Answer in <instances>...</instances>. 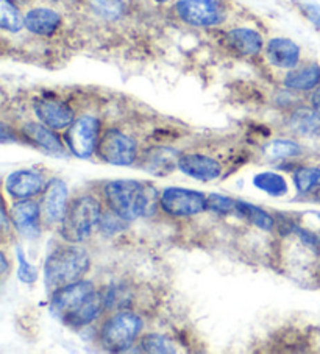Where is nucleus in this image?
Listing matches in <instances>:
<instances>
[{"label": "nucleus", "mask_w": 320, "mask_h": 354, "mask_svg": "<svg viewBox=\"0 0 320 354\" xmlns=\"http://www.w3.org/2000/svg\"><path fill=\"white\" fill-rule=\"evenodd\" d=\"M102 298L89 281H77L52 294L51 310L71 326H86L100 315Z\"/></svg>", "instance_id": "nucleus-1"}, {"label": "nucleus", "mask_w": 320, "mask_h": 354, "mask_svg": "<svg viewBox=\"0 0 320 354\" xmlns=\"http://www.w3.org/2000/svg\"><path fill=\"white\" fill-rule=\"evenodd\" d=\"M105 198L113 212L124 221L132 222L141 217H150L155 212L158 192L147 183L116 180L105 186Z\"/></svg>", "instance_id": "nucleus-2"}, {"label": "nucleus", "mask_w": 320, "mask_h": 354, "mask_svg": "<svg viewBox=\"0 0 320 354\" xmlns=\"http://www.w3.org/2000/svg\"><path fill=\"white\" fill-rule=\"evenodd\" d=\"M91 259L86 250L72 245L58 247L48 254L44 264V283L48 294L82 279L89 270Z\"/></svg>", "instance_id": "nucleus-3"}, {"label": "nucleus", "mask_w": 320, "mask_h": 354, "mask_svg": "<svg viewBox=\"0 0 320 354\" xmlns=\"http://www.w3.org/2000/svg\"><path fill=\"white\" fill-rule=\"evenodd\" d=\"M102 209L91 195H82L72 200L61 221V236L69 243L85 242L100 225Z\"/></svg>", "instance_id": "nucleus-4"}, {"label": "nucleus", "mask_w": 320, "mask_h": 354, "mask_svg": "<svg viewBox=\"0 0 320 354\" xmlns=\"http://www.w3.org/2000/svg\"><path fill=\"white\" fill-rule=\"evenodd\" d=\"M143 329V320L133 313H119L105 323L100 331V342L105 350L122 353L130 348Z\"/></svg>", "instance_id": "nucleus-5"}, {"label": "nucleus", "mask_w": 320, "mask_h": 354, "mask_svg": "<svg viewBox=\"0 0 320 354\" xmlns=\"http://www.w3.org/2000/svg\"><path fill=\"white\" fill-rule=\"evenodd\" d=\"M177 13L193 27H216L226 17L224 0H178Z\"/></svg>", "instance_id": "nucleus-6"}, {"label": "nucleus", "mask_w": 320, "mask_h": 354, "mask_svg": "<svg viewBox=\"0 0 320 354\" xmlns=\"http://www.w3.org/2000/svg\"><path fill=\"white\" fill-rule=\"evenodd\" d=\"M163 209L174 217H190L208 209V197L203 192L184 187H168L159 197Z\"/></svg>", "instance_id": "nucleus-7"}, {"label": "nucleus", "mask_w": 320, "mask_h": 354, "mask_svg": "<svg viewBox=\"0 0 320 354\" xmlns=\"http://www.w3.org/2000/svg\"><path fill=\"white\" fill-rule=\"evenodd\" d=\"M97 155L102 161L113 166H132L136 161L138 145L127 134L109 130L98 140Z\"/></svg>", "instance_id": "nucleus-8"}, {"label": "nucleus", "mask_w": 320, "mask_h": 354, "mask_svg": "<svg viewBox=\"0 0 320 354\" xmlns=\"http://www.w3.org/2000/svg\"><path fill=\"white\" fill-rule=\"evenodd\" d=\"M100 140V122L92 115H83L69 127L66 133V144L72 155L86 160L97 150Z\"/></svg>", "instance_id": "nucleus-9"}, {"label": "nucleus", "mask_w": 320, "mask_h": 354, "mask_svg": "<svg viewBox=\"0 0 320 354\" xmlns=\"http://www.w3.org/2000/svg\"><path fill=\"white\" fill-rule=\"evenodd\" d=\"M178 169L197 181H214L222 175V166L211 156L189 153L178 160Z\"/></svg>", "instance_id": "nucleus-10"}, {"label": "nucleus", "mask_w": 320, "mask_h": 354, "mask_svg": "<svg viewBox=\"0 0 320 354\" xmlns=\"http://www.w3.org/2000/svg\"><path fill=\"white\" fill-rule=\"evenodd\" d=\"M35 113L41 124L52 130H64L73 124V111L64 102L55 99H41L35 103Z\"/></svg>", "instance_id": "nucleus-11"}, {"label": "nucleus", "mask_w": 320, "mask_h": 354, "mask_svg": "<svg viewBox=\"0 0 320 354\" xmlns=\"http://www.w3.org/2000/svg\"><path fill=\"white\" fill-rule=\"evenodd\" d=\"M42 176L33 170H16L5 180V191L16 200H27L42 191Z\"/></svg>", "instance_id": "nucleus-12"}, {"label": "nucleus", "mask_w": 320, "mask_h": 354, "mask_svg": "<svg viewBox=\"0 0 320 354\" xmlns=\"http://www.w3.org/2000/svg\"><path fill=\"white\" fill-rule=\"evenodd\" d=\"M67 211V187L61 180H52L48 183L47 191L42 200V212L48 223H58L63 221Z\"/></svg>", "instance_id": "nucleus-13"}, {"label": "nucleus", "mask_w": 320, "mask_h": 354, "mask_svg": "<svg viewBox=\"0 0 320 354\" xmlns=\"http://www.w3.org/2000/svg\"><path fill=\"white\" fill-rule=\"evenodd\" d=\"M39 209L38 203L28 198L19 200L11 206V222L22 236L33 237L39 233Z\"/></svg>", "instance_id": "nucleus-14"}, {"label": "nucleus", "mask_w": 320, "mask_h": 354, "mask_svg": "<svg viewBox=\"0 0 320 354\" xmlns=\"http://www.w3.org/2000/svg\"><path fill=\"white\" fill-rule=\"evenodd\" d=\"M266 53L270 63L280 69H294L300 61V47L287 38L270 39Z\"/></svg>", "instance_id": "nucleus-15"}, {"label": "nucleus", "mask_w": 320, "mask_h": 354, "mask_svg": "<svg viewBox=\"0 0 320 354\" xmlns=\"http://www.w3.org/2000/svg\"><path fill=\"white\" fill-rule=\"evenodd\" d=\"M61 26V16L51 8H35L26 15V28L38 36H52Z\"/></svg>", "instance_id": "nucleus-16"}, {"label": "nucleus", "mask_w": 320, "mask_h": 354, "mask_svg": "<svg viewBox=\"0 0 320 354\" xmlns=\"http://www.w3.org/2000/svg\"><path fill=\"white\" fill-rule=\"evenodd\" d=\"M230 47L244 57H255L263 50L261 35L251 28H233L226 33Z\"/></svg>", "instance_id": "nucleus-17"}, {"label": "nucleus", "mask_w": 320, "mask_h": 354, "mask_svg": "<svg viewBox=\"0 0 320 354\" xmlns=\"http://www.w3.org/2000/svg\"><path fill=\"white\" fill-rule=\"evenodd\" d=\"M24 133L26 136L32 140L35 145H39L42 150H46L51 155H64V147L61 144L60 138L44 124H35V122H28L24 127Z\"/></svg>", "instance_id": "nucleus-18"}, {"label": "nucleus", "mask_w": 320, "mask_h": 354, "mask_svg": "<svg viewBox=\"0 0 320 354\" xmlns=\"http://www.w3.org/2000/svg\"><path fill=\"white\" fill-rule=\"evenodd\" d=\"M320 84V66L310 63L300 69L287 72L285 77V86L294 91H311Z\"/></svg>", "instance_id": "nucleus-19"}, {"label": "nucleus", "mask_w": 320, "mask_h": 354, "mask_svg": "<svg viewBox=\"0 0 320 354\" xmlns=\"http://www.w3.org/2000/svg\"><path fill=\"white\" fill-rule=\"evenodd\" d=\"M238 217L245 218L250 223H254L255 227H258L263 231H272L275 227V218L269 214L267 211L261 209L251 203H247V201L238 200Z\"/></svg>", "instance_id": "nucleus-20"}, {"label": "nucleus", "mask_w": 320, "mask_h": 354, "mask_svg": "<svg viewBox=\"0 0 320 354\" xmlns=\"http://www.w3.org/2000/svg\"><path fill=\"white\" fill-rule=\"evenodd\" d=\"M254 185L260 191L269 194L270 197H285L289 191L285 176L275 172H261L255 175Z\"/></svg>", "instance_id": "nucleus-21"}, {"label": "nucleus", "mask_w": 320, "mask_h": 354, "mask_svg": "<svg viewBox=\"0 0 320 354\" xmlns=\"http://www.w3.org/2000/svg\"><path fill=\"white\" fill-rule=\"evenodd\" d=\"M0 26L11 33H17L26 27V17H22L13 0H0Z\"/></svg>", "instance_id": "nucleus-22"}, {"label": "nucleus", "mask_w": 320, "mask_h": 354, "mask_svg": "<svg viewBox=\"0 0 320 354\" xmlns=\"http://www.w3.org/2000/svg\"><path fill=\"white\" fill-rule=\"evenodd\" d=\"M294 185L300 194H310L320 189V169L300 167L294 174Z\"/></svg>", "instance_id": "nucleus-23"}, {"label": "nucleus", "mask_w": 320, "mask_h": 354, "mask_svg": "<svg viewBox=\"0 0 320 354\" xmlns=\"http://www.w3.org/2000/svg\"><path fill=\"white\" fill-rule=\"evenodd\" d=\"M292 124L295 130L312 136V134H320V115L316 111L310 109H301L294 114Z\"/></svg>", "instance_id": "nucleus-24"}, {"label": "nucleus", "mask_w": 320, "mask_h": 354, "mask_svg": "<svg viewBox=\"0 0 320 354\" xmlns=\"http://www.w3.org/2000/svg\"><path fill=\"white\" fill-rule=\"evenodd\" d=\"M266 153L269 158H275V160H287V158L299 156L301 153V147L294 140L276 139L267 145Z\"/></svg>", "instance_id": "nucleus-25"}, {"label": "nucleus", "mask_w": 320, "mask_h": 354, "mask_svg": "<svg viewBox=\"0 0 320 354\" xmlns=\"http://www.w3.org/2000/svg\"><path fill=\"white\" fill-rule=\"evenodd\" d=\"M141 350L144 353H175V345L161 334H147L141 340Z\"/></svg>", "instance_id": "nucleus-26"}, {"label": "nucleus", "mask_w": 320, "mask_h": 354, "mask_svg": "<svg viewBox=\"0 0 320 354\" xmlns=\"http://www.w3.org/2000/svg\"><path fill=\"white\" fill-rule=\"evenodd\" d=\"M91 7L105 19H118L124 11V3L121 0H91Z\"/></svg>", "instance_id": "nucleus-27"}, {"label": "nucleus", "mask_w": 320, "mask_h": 354, "mask_svg": "<svg viewBox=\"0 0 320 354\" xmlns=\"http://www.w3.org/2000/svg\"><path fill=\"white\" fill-rule=\"evenodd\" d=\"M208 209L217 214H236L238 212V200L219 194L208 195Z\"/></svg>", "instance_id": "nucleus-28"}, {"label": "nucleus", "mask_w": 320, "mask_h": 354, "mask_svg": "<svg viewBox=\"0 0 320 354\" xmlns=\"http://www.w3.org/2000/svg\"><path fill=\"white\" fill-rule=\"evenodd\" d=\"M16 256L19 267H17V277L26 284H33L38 279V268L30 264L21 247H16Z\"/></svg>", "instance_id": "nucleus-29"}, {"label": "nucleus", "mask_w": 320, "mask_h": 354, "mask_svg": "<svg viewBox=\"0 0 320 354\" xmlns=\"http://www.w3.org/2000/svg\"><path fill=\"white\" fill-rule=\"evenodd\" d=\"M125 222L127 221H124V218H122L121 216H118L116 212H113V214L102 216L98 228H100L103 234L113 236V234H118V233H121V231L125 230Z\"/></svg>", "instance_id": "nucleus-30"}, {"label": "nucleus", "mask_w": 320, "mask_h": 354, "mask_svg": "<svg viewBox=\"0 0 320 354\" xmlns=\"http://www.w3.org/2000/svg\"><path fill=\"white\" fill-rule=\"evenodd\" d=\"M300 8L308 17V21H310L317 30H320V5L314 2H303L300 5Z\"/></svg>", "instance_id": "nucleus-31"}, {"label": "nucleus", "mask_w": 320, "mask_h": 354, "mask_svg": "<svg viewBox=\"0 0 320 354\" xmlns=\"http://www.w3.org/2000/svg\"><path fill=\"white\" fill-rule=\"evenodd\" d=\"M311 105L314 111L320 115V84L316 88V91H314V94L311 97Z\"/></svg>", "instance_id": "nucleus-32"}, {"label": "nucleus", "mask_w": 320, "mask_h": 354, "mask_svg": "<svg viewBox=\"0 0 320 354\" xmlns=\"http://www.w3.org/2000/svg\"><path fill=\"white\" fill-rule=\"evenodd\" d=\"M308 216H310L311 218H312V222L317 225V228H319V233H320V212H314V211H311V212H306Z\"/></svg>", "instance_id": "nucleus-33"}, {"label": "nucleus", "mask_w": 320, "mask_h": 354, "mask_svg": "<svg viewBox=\"0 0 320 354\" xmlns=\"http://www.w3.org/2000/svg\"><path fill=\"white\" fill-rule=\"evenodd\" d=\"M0 261H2V272H3V274H5V273H7V267H8V266H7V259H5L3 254H2V259H0Z\"/></svg>", "instance_id": "nucleus-34"}, {"label": "nucleus", "mask_w": 320, "mask_h": 354, "mask_svg": "<svg viewBox=\"0 0 320 354\" xmlns=\"http://www.w3.org/2000/svg\"><path fill=\"white\" fill-rule=\"evenodd\" d=\"M158 3H164V2H168V0H157Z\"/></svg>", "instance_id": "nucleus-35"}, {"label": "nucleus", "mask_w": 320, "mask_h": 354, "mask_svg": "<svg viewBox=\"0 0 320 354\" xmlns=\"http://www.w3.org/2000/svg\"><path fill=\"white\" fill-rule=\"evenodd\" d=\"M13 2H16V0H13ZM17 2H27V0H17Z\"/></svg>", "instance_id": "nucleus-36"}]
</instances>
